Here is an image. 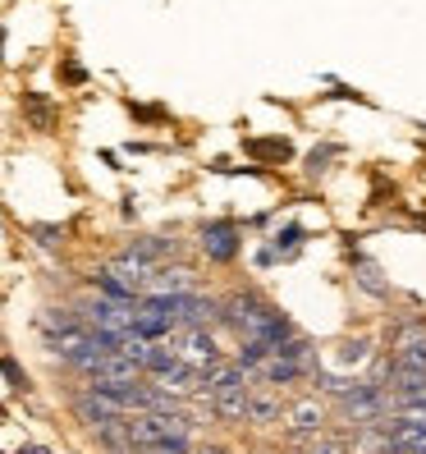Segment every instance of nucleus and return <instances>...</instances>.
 Masks as SVG:
<instances>
[{"label": "nucleus", "instance_id": "1", "mask_svg": "<svg viewBox=\"0 0 426 454\" xmlns=\"http://www.w3.org/2000/svg\"><path fill=\"white\" fill-rule=\"evenodd\" d=\"M238 248H244V239H238V225L234 221H211L202 225V253L211 262H234Z\"/></svg>", "mask_w": 426, "mask_h": 454}, {"label": "nucleus", "instance_id": "2", "mask_svg": "<svg viewBox=\"0 0 426 454\" xmlns=\"http://www.w3.org/2000/svg\"><path fill=\"white\" fill-rule=\"evenodd\" d=\"M74 409H78V418H83L88 427H105V422L124 418V413L115 409V399H105L101 390H88V395H78V399H74Z\"/></svg>", "mask_w": 426, "mask_h": 454}, {"label": "nucleus", "instance_id": "3", "mask_svg": "<svg viewBox=\"0 0 426 454\" xmlns=\"http://www.w3.org/2000/svg\"><path fill=\"white\" fill-rule=\"evenodd\" d=\"M257 377L266 381V386H289V381H303V377H312V367H303L298 358H280V354H271L261 367H257Z\"/></svg>", "mask_w": 426, "mask_h": 454}, {"label": "nucleus", "instance_id": "4", "mask_svg": "<svg viewBox=\"0 0 426 454\" xmlns=\"http://www.w3.org/2000/svg\"><path fill=\"white\" fill-rule=\"evenodd\" d=\"M244 152L257 156V161H275V166L294 161V143H289V138H248Z\"/></svg>", "mask_w": 426, "mask_h": 454}, {"label": "nucleus", "instance_id": "5", "mask_svg": "<svg viewBox=\"0 0 426 454\" xmlns=\"http://www.w3.org/2000/svg\"><path fill=\"white\" fill-rule=\"evenodd\" d=\"M303 239H307V230H303V225H284V230H275V234H271V244H266V248H271V257H275V262H289V257H298Z\"/></svg>", "mask_w": 426, "mask_h": 454}, {"label": "nucleus", "instance_id": "6", "mask_svg": "<svg viewBox=\"0 0 426 454\" xmlns=\"http://www.w3.org/2000/svg\"><path fill=\"white\" fill-rule=\"evenodd\" d=\"M23 115H28V124L33 129H56V106H50L42 92H23Z\"/></svg>", "mask_w": 426, "mask_h": 454}, {"label": "nucleus", "instance_id": "7", "mask_svg": "<svg viewBox=\"0 0 426 454\" xmlns=\"http://www.w3.org/2000/svg\"><path fill=\"white\" fill-rule=\"evenodd\" d=\"M211 413H216V418H225V422H248V390L216 395V399H211Z\"/></svg>", "mask_w": 426, "mask_h": 454}, {"label": "nucleus", "instance_id": "8", "mask_svg": "<svg viewBox=\"0 0 426 454\" xmlns=\"http://www.w3.org/2000/svg\"><path fill=\"white\" fill-rule=\"evenodd\" d=\"M128 253H133V257H143L147 266H156V262L174 257V253H179V244H174V239H143V244H133Z\"/></svg>", "mask_w": 426, "mask_h": 454}, {"label": "nucleus", "instance_id": "9", "mask_svg": "<svg viewBox=\"0 0 426 454\" xmlns=\"http://www.w3.org/2000/svg\"><path fill=\"white\" fill-rule=\"evenodd\" d=\"M353 262H358V276H353V280H358L367 294H376V299H390V285L381 280V266L367 262V257H353Z\"/></svg>", "mask_w": 426, "mask_h": 454}, {"label": "nucleus", "instance_id": "10", "mask_svg": "<svg viewBox=\"0 0 426 454\" xmlns=\"http://www.w3.org/2000/svg\"><path fill=\"white\" fill-rule=\"evenodd\" d=\"M248 422L266 427V422H280V399H266V395H248Z\"/></svg>", "mask_w": 426, "mask_h": 454}, {"label": "nucleus", "instance_id": "11", "mask_svg": "<svg viewBox=\"0 0 426 454\" xmlns=\"http://www.w3.org/2000/svg\"><path fill=\"white\" fill-rule=\"evenodd\" d=\"M0 377L10 381V390H14V395H28V390H33L28 372H23V367H19V358H10V354H0Z\"/></svg>", "mask_w": 426, "mask_h": 454}, {"label": "nucleus", "instance_id": "12", "mask_svg": "<svg viewBox=\"0 0 426 454\" xmlns=\"http://www.w3.org/2000/svg\"><path fill=\"white\" fill-rule=\"evenodd\" d=\"M307 454H349V441H344V436H316L312 445H307Z\"/></svg>", "mask_w": 426, "mask_h": 454}, {"label": "nucleus", "instance_id": "13", "mask_svg": "<svg viewBox=\"0 0 426 454\" xmlns=\"http://www.w3.org/2000/svg\"><path fill=\"white\" fill-rule=\"evenodd\" d=\"M33 239L42 248H60L65 244V225H33Z\"/></svg>", "mask_w": 426, "mask_h": 454}, {"label": "nucleus", "instance_id": "14", "mask_svg": "<svg viewBox=\"0 0 426 454\" xmlns=\"http://www.w3.org/2000/svg\"><path fill=\"white\" fill-rule=\"evenodd\" d=\"M335 156H344V147H335V143H330V147H316V152L307 156V170H312V175H321L326 161H335Z\"/></svg>", "mask_w": 426, "mask_h": 454}, {"label": "nucleus", "instance_id": "15", "mask_svg": "<svg viewBox=\"0 0 426 454\" xmlns=\"http://www.w3.org/2000/svg\"><path fill=\"white\" fill-rule=\"evenodd\" d=\"M60 78H65V83H88V69L74 65V60H65V65H60Z\"/></svg>", "mask_w": 426, "mask_h": 454}, {"label": "nucleus", "instance_id": "16", "mask_svg": "<svg viewBox=\"0 0 426 454\" xmlns=\"http://www.w3.org/2000/svg\"><path fill=\"white\" fill-rule=\"evenodd\" d=\"M133 115H138V120H166L161 106H133Z\"/></svg>", "mask_w": 426, "mask_h": 454}, {"label": "nucleus", "instance_id": "17", "mask_svg": "<svg viewBox=\"0 0 426 454\" xmlns=\"http://www.w3.org/2000/svg\"><path fill=\"white\" fill-rule=\"evenodd\" d=\"M193 454H229V450H221V445H202V450H193Z\"/></svg>", "mask_w": 426, "mask_h": 454}, {"label": "nucleus", "instance_id": "18", "mask_svg": "<svg viewBox=\"0 0 426 454\" xmlns=\"http://www.w3.org/2000/svg\"><path fill=\"white\" fill-rule=\"evenodd\" d=\"M19 454H46V450H42V445H23Z\"/></svg>", "mask_w": 426, "mask_h": 454}, {"label": "nucleus", "instance_id": "19", "mask_svg": "<svg viewBox=\"0 0 426 454\" xmlns=\"http://www.w3.org/2000/svg\"><path fill=\"white\" fill-rule=\"evenodd\" d=\"M138 454H161V450H138Z\"/></svg>", "mask_w": 426, "mask_h": 454}, {"label": "nucleus", "instance_id": "20", "mask_svg": "<svg viewBox=\"0 0 426 454\" xmlns=\"http://www.w3.org/2000/svg\"><path fill=\"white\" fill-rule=\"evenodd\" d=\"M0 46H5V33H0Z\"/></svg>", "mask_w": 426, "mask_h": 454}, {"label": "nucleus", "instance_id": "21", "mask_svg": "<svg viewBox=\"0 0 426 454\" xmlns=\"http://www.w3.org/2000/svg\"><path fill=\"white\" fill-rule=\"evenodd\" d=\"M413 454H426V450H413Z\"/></svg>", "mask_w": 426, "mask_h": 454}, {"label": "nucleus", "instance_id": "22", "mask_svg": "<svg viewBox=\"0 0 426 454\" xmlns=\"http://www.w3.org/2000/svg\"><path fill=\"white\" fill-rule=\"evenodd\" d=\"M303 454H307V450H303Z\"/></svg>", "mask_w": 426, "mask_h": 454}]
</instances>
